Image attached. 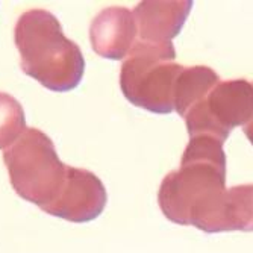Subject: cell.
<instances>
[{"mask_svg":"<svg viewBox=\"0 0 253 253\" xmlns=\"http://www.w3.org/2000/svg\"><path fill=\"white\" fill-rule=\"evenodd\" d=\"M26 119L20 102L8 94L0 93V149L6 150L25 132Z\"/></svg>","mask_w":253,"mask_h":253,"instance_id":"8fae6325","label":"cell"},{"mask_svg":"<svg viewBox=\"0 0 253 253\" xmlns=\"http://www.w3.org/2000/svg\"><path fill=\"white\" fill-rule=\"evenodd\" d=\"M253 232V183L235 185L224 191L208 234Z\"/></svg>","mask_w":253,"mask_h":253,"instance_id":"9c48e42d","label":"cell"},{"mask_svg":"<svg viewBox=\"0 0 253 253\" xmlns=\"http://www.w3.org/2000/svg\"><path fill=\"white\" fill-rule=\"evenodd\" d=\"M226 155L214 136H190L180 167L169 173L158 193L163 214L173 223L199 227L226 191Z\"/></svg>","mask_w":253,"mask_h":253,"instance_id":"6da1fadb","label":"cell"},{"mask_svg":"<svg viewBox=\"0 0 253 253\" xmlns=\"http://www.w3.org/2000/svg\"><path fill=\"white\" fill-rule=\"evenodd\" d=\"M20 67L44 88L56 93L75 89L84 76L81 47L68 40L56 17L45 9L21 14L14 31Z\"/></svg>","mask_w":253,"mask_h":253,"instance_id":"7a4b0ae2","label":"cell"},{"mask_svg":"<svg viewBox=\"0 0 253 253\" xmlns=\"http://www.w3.org/2000/svg\"><path fill=\"white\" fill-rule=\"evenodd\" d=\"M138 38L133 12L127 8L103 9L91 23L89 40L97 55L108 59H125Z\"/></svg>","mask_w":253,"mask_h":253,"instance_id":"52a82bcc","label":"cell"},{"mask_svg":"<svg viewBox=\"0 0 253 253\" xmlns=\"http://www.w3.org/2000/svg\"><path fill=\"white\" fill-rule=\"evenodd\" d=\"M218 82L220 76L210 67H183L174 84V111L180 117H185V114L208 94Z\"/></svg>","mask_w":253,"mask_h":253,"instance_id":"30bf717a","label":"cell"},{"mask_svg":"<svg viewBox=\"0 0 253 253\" xmlns=\"http://www.w3.org/2000/svg\"><path fill=\"white\" fill-rule=\"evenodd\" d=\"M193 2H141L133 9L138 41L170 42L182 29Z\"/></svg>","mask_w":253,"mask_h":253,"instance_id":"ba28073f","label":"cell"},{"mask_svg":"<svg viewBox=\"0 0 253 253\" xmlns=\"http://www.w3.org/2000/svg\"><path fill=\"white\" fill-rule=\"evenodd\" d=\"M106 200V190L94 173L68 166L59 196L42 211L68 221L85 223L103 212Z\"/></svg>","mask_w":253,"mask_h":253,"instance_id":"8992f818","label":"cell"},{"mask_svg":"<svg viewBox=\"0 0 253 253\" xmlns=\"http://www.w3.org/2000/svg\"><path fill=\"white\" fill-rule=\"evenodd\" d=\"M243 130H244L246 136L249 138V141L253 144V117H252V120L246 126H243Z\"/></svg>","mask_w":253,"mask_h":253,"instance_id":"7c38bea8","label":"cell"},{"mask_svg":"<svg viewBox=\"0 0 253 253\" xmlns=\"http://www.w3.org/2000/svg\"><path fill=\"white\" fill-rule=\"evenodd\" d=\"M253 117V84L246 79L218 82L187 114L190 136L208 135L221 143L237 126H246Z\"/></svg>","mask_w":253,"mask_h":253,"instance_id":"5b68a950","label":"cell"},{"mask_svg":"<svg viewBox=\"0 0 253 253\" xmlns=\"http://www.w3.org/2000/svg\"><path fill=\"white\" fill-rule=\"evenodd\" d=\"M3 161L11 185L20 197L44 210L59 196L68 166L59 159L49 135L40 129L28 127L3 152Z\"/></svg>","mask_w":253,"mask_h":253,"instance_id":"3957f363","label":"cell"},{"mask_svg":"<svg viewBox=\"0 0 253 253\" xmlns=\"http://www.w3.org/2000/svg\"><path fill=\"white\" fill-rule=\"evenodd\" d=\"M173 42L136 41L120 70V88L135 106L155 114L174 109V84L183 65L174 62Z\"/></svg>","mask_w":253,"mask_h":253,"instance_id":"277c9868","label":"cell"}]
</instances>
